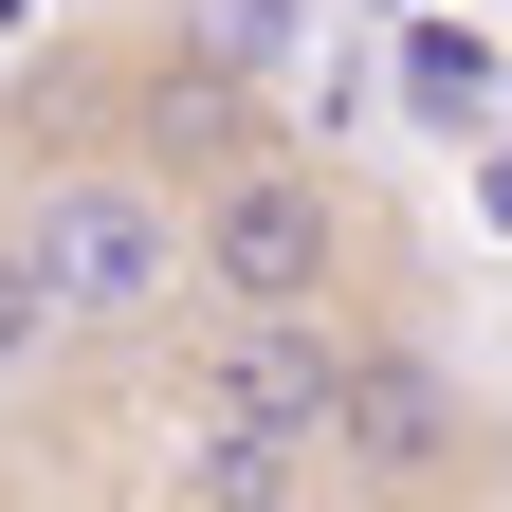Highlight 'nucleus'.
<instances>
[{
  "label": "nucleus",
  "instance_id": "nucleus-1",
  "mask_svg": "<svg viewBox=\"0 0 512 512\" xmlns=\"http://www.w3.org/2000/svg\"><path fill=\"white\" fill-rule=\"evenodd\" d=\"M183 275H202L220 330H293V311H366L384 275V220L330 147H293V128H238V147L183 165Z\"/></svg>",
  "mask_w": 512,
  "mask_h": 512
},
{
  "label": "nucleus",
  "instance_id": "nucleus-2",
  "mask_svg": "<svg viewBox=\"0 0 512 512\" xmlns=\"http://www.w3.org/2000/svg\"><path fill=\"white\" fill-rule=\"evenodd\" d=\"M19 220H37V275L74 311V348L165 366L202 330V275H183V165L165 147H37L19 165Z\"/></svg>",
  "mask_w": 512,
  "mask_h": 512
},
{
  "label": "nucleus",
  "instance_id": "nucleus-3",
  "mask_svg": "<svg viewBox=\"0 0 512 512\" xmlns=\"http://www.w3.org/2000/svg\"><path fill=\"white\" fill-rule=\"evenodd\" d=\"M330 476L366 512H458L494 476V403H476V366L458 330H421V311H366L348 330V421H330Z\"/></svg>",
  "mask_w": 512,
  "mask_h": 512
},
{
  "label": "nucleus",
  "instance_id": "nucleus-4",
  "mask_svg": "<svg viewBox=\"0 0 512 512\" xmlns=\"http://www.w3.org/2000/svg\"><path fill=\"white\" fill-rule=\"evenodd\" d=\"M348 330L366 311H293V330H183L165 348V439H256V458H311L330 476V421H348Z\"/></svg>",
  "mask_w": 512,
  "mask_h": 512
},
{
  "label": "nucleus",
  "instance_id": "nucleus-5",
  "mask_svg": "<svg viewBox=\"0 0 512 512\" xmlns=\"http://www.w3.org/2000/svg\"><path fill=\"white\" fill-rule=\"evenodd\" d=\"M92 348H74V311H55V275H37V220H19V183H0V421L19 403H55Z\"/></svg>",
  "mask_w": 512,
  "mask_h": 512
},
{
  "label": "nucleus",
  "instance_id": "nucleus-6",
  "mask_svg": "<svg viewBox=\"0 0 512 512\" xmlns=\"http://www.w3.org/2000/svg\"><path fill=\"white\" fill-rule=\"evenodd\" d=\"M165 512H311V458H256V439H183Z\"/></svg>",
  "mask_w": 512,
  "mask_h": 512
},
{
  "label": "nucleus",
  "instance_id": "nucleus-7",
  "mask_svg": "<svg viewBox=\"0 0 512 512\" xmlns=\"http://www.w3.org/2000/svg\"><path fill=\"white\" fill-rule=\"evenodd\" d=\"M403 92H421V110H476V92H494V55H476V37H439V19H421V37H403Z\"/></svg>",
  "mask_w": 512,
  "mask_h": 512
}]
</instances>
